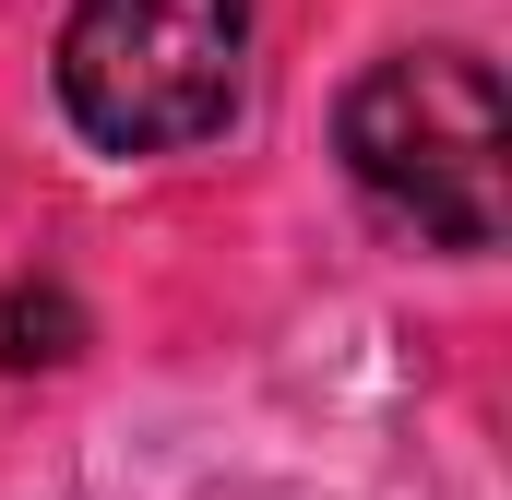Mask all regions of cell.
Here are the masks:
<instances>
[{"label":"cell","instance_id":"6da1fadb","mask_svg":"<svg viewBox=\"0 0 512 500\" xmlns=\"http://www.w3.org/2000/svg\"><path fill=\"white\" fill-rule=\"evenodd\" d=\"M334 155H346V179L393 227H417L429 250H501L512 131H501V72L477 48L429 36V48L370 60L346 84V108H334Z\"/></svg>","mask_w":512,"mask_h":500},{"label":"cell","instance_id":"7a4b0ae2","mask_svg":"<svg viewBox=\"0 0 512 500\" xmlns=\"http://www.w3.org/2000/svg\"><path fill=\"white\" fill-rule=\"evenodd\" d=\"M251 0H72L60 108L96 155H191L239 120Z\"/></svg>","mask_w":512,"mask_h":500},{"label":"cell","instance_id":"3957f363","mask_svg":"<svg viewBox=\"0 0 512 500\" xmlns=\"http://www.w3.org/2000/svg\"><path fill=\"white\" fill-rule=\"evenodd\" d=\"M60 358H84L72 286H0V370H60Z\"/></svg>","mask_w":512,"mask_h":500}]
</instances>
